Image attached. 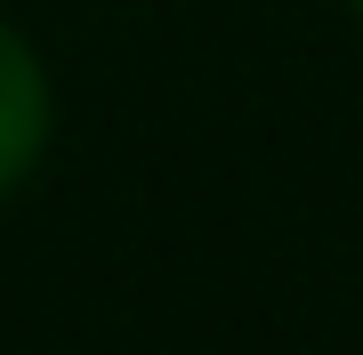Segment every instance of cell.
<instances>
[{
	"label": "cell",
	"instance_id": "obj_1",
	"mask_svg": "<svg viewBox=\"0 0 363 355\" xmlns=\"http://www.w3.org/2000/svg\"><path fill=\"white\" fill-rule=\"evenodd\" d=\"M49 137H57V81H49V57L33 49L25 25L0 16V202L33 186V170L49 162Z\"/></svg>",
	"mask_w": 363,
	"mask_h": 355
},
{
	"label": "cell",
	"instance_id": "obj_2",
	"mask_svg": "<svg viewBox=\"0 0 363 355\" xmlns=\"http://www.w3.org/2000/svg\"><path fill=\"white\" fill-rule=\"evenodd\" d=\"M347 16H355V25H363V0H347Z\"/></svg>",
	"mask_w": 363,
	"mask_h": 355
}]
</instances>
